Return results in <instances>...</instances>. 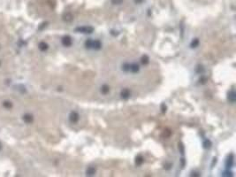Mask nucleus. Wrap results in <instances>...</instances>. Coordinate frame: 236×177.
Segmentation results:
<instances>
[{
	"label": "nucleus",
	"mask_w": 236,
	"mask_h": 177,
	"mask_svg": "<svg viewBox=\"0 0 236 177\" xmlns=\"http://www.w3.org/2000/svg\"><path fill=\"white\" fill-rule=\"evenodd\" d=\"M95 168L94 167H89L87 169V171H86V174L88 175H93V174H95Z\"/></svg>",
	"instance_id": "nucleus-13"
},
{
	"label": "nucleus",
	"mask_w": 236,
	"mask_h": 177,
	"mask_svg": "<svg viewBox=\"0 0 236 177\" xmlns=\"http://www.w3.org/2000/svg\"><path fill=\"white\" fill-rule=\"evenodd\" d=\"M39 49H40V51H42V52H45V51L48 50L49 46L48 44L46 43H44V42H41L40 43H39Z\"/></svg>",
	"instance_id": "nucleus-11"
},
{
	"label": "nucleus",
	"mask_w": 236,
	"mask_h": 177,
	"mask_svg": "<svg viewBox=\"0 0 236 177\" xmlns=\"http://www.w3.org/2000/svg\"><path fill=\"white\" fill-rule=\"evenodd\" d=\"M149 59L148 56H146V55L142 56V64H143V65H147L149 63Z\"/></svg>",
	"instance_id": "nucleus-15"
},
{
	"label": "nucleus",
	"mask_w": 236,
	"mask_h": 177,
	"mask_svg": "<svg viewBox=\"0 0 236 177\" xmlns=\"http://www.w3.org/2000/svg\"><path fill=\"white\" fill-rule=\"evenodd\" d=\"M162 111H163V113H165V111H166V106H165V104H162Z\"/></svg>",
	"instance_id": "nucleus-23"
},
{
	"label": "nucleus",
	"mask_w": 236,
	"mask_h": 177,
	"mask_svg": "<svg viewBox=\"0 0 236 177\" xmlns=\"http://www.w3.org/2000/svg\"><path fill=\"white\" fill-rule=\"evenodd\" d=\"M23 120H24V121L26 123H31L33 122V120H34V118H33L32 115L30 114H25L24 116H23Z\"/></svg>",
	"instance_id": "nucleus-10"
},
{
	"label": "nucleus",
	"mask_w": 236,
	"mask_h": 177,
	"mask_svg": "<svg viewBox=\"0 0 236 177\" xmlns=\"http://www.w3.org/2000/svg\"><path fill=\"white\" fill-rule=\"evenodd\" d=\"M91 46H92V40L91 39H88L85 42V47L87 49H91Z\"/></svg>",
	"instance_id": "nucleus-16"
},
{
	"label": "nucleus",
	"mask_w": 236,
	"mask_h": 177,
	"mask_svg": "<svg viewBox=\"0 0 236 177\" xmlns=\"http://www.w3.org/2000/svg\"><path fill=\"white\" fill-rule=\"evenodd\" d=\"M143 161H144V159L141 155L137 156L136 159H135V164H136V166H141L142 163H143Z\"/></svg>",
	"instance_id": "nucleus-12"
},
{
	"label": "nucleus",
	"mask_w": 236,
	"mask_h": 177,
	"mask_svg": "<svg viewBox=\"0 0 236 177\" xmlns=\"http://www.w3.org/2000/svg\"><path fill=\"white\" fill-rule=\"evenodd\" d=\"M179 151H181V152L182 153V154H184V146L181 143H179Z\"/></svg>",
	"instance_id": "nucleus-20"
},
{
	"label": "nucleus",
	"mask_w": 236,
	"mask_h": 177,
	"mask_svg": "<svg viewBox=\"0 0 236 177\" xmlns=\"http://www.w3.org/2000/svg\"><path fill=\"white\" fill-rule=\"evenodd\" d=\"M79 119H80V116H79V114L76 113V112H72V113H70L69 120L72 123H76L79 120Z\"/></svg>",
	"instance_id": "nucleus-3"
},
{
	"label": "nucleus",
	"mask_w": 236,
	"mask_h": 177,
	"mask_svg": "<svg viewBox=\"0 0 236 177\" xmlns=\"http://www.w3.org/2000/svg\"><path fill=\"white\" fill-rule=\"evenodd\" d=\"M120 96H121V98L122 99L127 100V99L129 98L130 96H131V91L128 90V88H124V90H121Z\"/></svg>",
	"instance_id": "nucleus-4"
},
{
	"label": "nucleus",
	"mask_w": 236,
	"mask_h": 177,
	"mask_svg": "<svg viewBox=\"0 0 236 177\" xmlns=\"http://www.w3.org/2000/svg\"><path fill=\"white\" fill-rule=\"evenodd\" d=\"M4 107H6V108H11V107H12V104L10 103V102L5 101L4 103Z\"/></svg>",
	"instance_id": "nucleus-21"
},
{
	"label": "nucleus",
	"mask_w": 236,
	"mask_h": 177,
	"mask_svg": "<svg viewBox=\"0 0 236 177\" xmlns=\"http://www.w3.org/2000/svg\"><path fill=\"white\" fill-rule=\"evenodd\" d=\"M235 99H236V94L234 90H231L228 93V100L231 103H234Z\"/></svg>",
	"instance_id": "nucleus-7"
},
{
	"label": "nucleus",
	"mask_w": 236,
	"mask_h": 177,
	"mask_svg": "<svg viewBox=\"0 0 236 177\" xmlns=\"http://www.w3.org/2000/svg\"><path fill=\"white\" fill-rule=\"evenodd\" d=\"M142 1H143V0H134V2L136 4H141Z\"/></svg>",
	"instance_id": "nucleus-24"
},
{
	"label": "nucleus",
	"mask_w": 236,
	"mask_h": 177,
	"mask_svg": "<svg viewBox=\"0 0 236 177\" xmlns=\"http://www.w3.org/2000/svg\"><path fill=\"white\" fill-rule=\"evenodd\" d=\"M72 43H73V41H72V38L69 36H65L62 38V44L65 47L71 46Z\"/></svg>",
	"instance_id": "nucleus-2"
},
{
	"label": "nucleus",
	"mask_w": 236,
	"mask_h": 177,
	"mask_svg": "<svg viewBox=\"0 0 236 177\" xmlns=\"http://www.w3.org/2000/svg\"><path fill=\"white\" fill-rule=\"evenodd\" d=\"M233 159H234V158H233V154H230L228 156L227 159H226V166L227 168H231V167H233V161H234Z\"/></svg>",
	"instance_id": "nucleus-5"
},
{
	"label": "nucleus",
	"mask_w": 236,
	"mask_h": 177,
	"mask_svg": "<svg viewBox=\"0 0 236 177\" xmlns=\"http://www.w3.org/2000/svg\"><path fill=\"white\" fill-rule=\"evenodd\" d=\"M111 2H113V4H120L123 2V0H111Z\"/></svg>",
	"instance_id": "nucleus-22"
},
{
	"label": "nucleus",
	"mask_w": 236,
	"mask_h": 177,
	"mask_svg": "<svg viewBox=\"0 0 236 177\" xmlns=\"http://www.w3.org/2000/svg\"><path fill=\"white\" fill-rule=\"evenodd\" d=\"M63 19H64L65 21H66V22H71L72 20H73L74 17H73V15H72L70 13H65V14L64 16H63Z\"/></svg>",
	"instance_id": "nucleus-9"
},
{
	"label": "nucleus",
	"mask_w": 236,
	"mask_h": 177,
	"mask_svg": "<svg viewBox=\"0 0 236 177\" xmlns=\"http://www.w3.org/2000/svg\"><path fill=\"white\" fill-rule=\"evenodd\" d=\"M139 69L140 67L137 64H135V63H134V64H130V72H132V73H138L139 72Z\"/></svg>",
	"instance_id": "nucleus-8"
},
{
	"label": "nucleus",
	"mask_w": 236,
	"mask_h": 177,
	"mask_svg": "<svg viewBox=\"0 0 236 177\" xmlns=\"http://www.w3.org/2000/svg\"><path fill=\"white\" fill-rule=\"evenodd\" d=\"M109 91H110V88H109V86H108V85L104 84V85H103V86H102V88H101V92L103 93V94H107V93H109Z\"/></svg>",
	"instance_id": "nucleus-14"
},
{
	"label": "nucleus",
	"mask_w": 236,
	"mask_h": 177,
	"mask_svg": "<svg viewBox=\"0 0 236 177\" xmlns=\"http://www.w3.org/2000/svg\"><path fill=\"white\" fill-rule=\"evenodd\" d=\"M75 31L78 33H83V34H91L94 31V29L89 26H84V27H78L75 29Z\"/></svg>",
	"instance_id": "nucleus-1"
},
{
	"label": "nucleus",
	"mask_w": 236,
	"mask_h": 177,
	"mask_svg": "<svg viewBox=\"0 0 236 177\" xmlns=\"http://www.w3.org/2000/svg\"><path fill=\"white\" fill-rule=\"evenodd\" d=\"M2 149V144H1V143H0V150H1Z\"/></svg>",
	"instance_id": "nucleus-25"
},
{
	"label": "nucleus",
	"mask_w": 236,
	"mask_h": 177,
	"mask_svg": "<svg viewBox=\"0 0 236 177\" xmlns=\"http://www.w3.org/2000/svg\"><path fill=\"white\" fill-rule=\"evenodd\" d=\"M122 69L126 72H130V64H128V63L124 64L123 67H122Z\"/></svg>",
	"instance_id": "nucleus-18"
},
{
	"label": "nucleus",
	"mask_w": 236,
	"mask_h": 177,
	"mask_svg": "<svg viewBox=\"0 0 236 177\" xmlns=\"http://www.w3.org/2000/svg\"><path fill=\"white\" fill-rule=\"evenodd\" d=\"M102 48V43L99 40H92V46L91 49L94 50H100Z\"/></svg>",
	"instance_id": "nucleus-6"
},
{
	"label": "nucleus",
	"mask_w": 236,
	"mask_h": 177,
	"mask_svg": "<svg viewBox=\"0 0 236 177\" xmlns=\"http://www.w3.org/2000/svg\"><path fill=\"white\" fill-rule=\"evenodd\" d=\"M211 146V141L210 140H205L204 142V147L205 149H209Z\"/></svg>",
	"instance_id": "nucleus-19"
},
{
	"label": "nucleus",
	"mask_w": 236,
	"mask_h": 177,
	"mask_svg": "<svg viewBox=\"0 0 236 177\" xmlns=\"http://www.w3.org/2000/svg\"><path fill=\"white\" fill-rule=\"evenodd\" d=\"M198 44H199V40H198L197 38H195V39H194V41L191 43V47L195 48V47H197L198 46Z\"/></svg>",
	"instance_id": "nucleus-17"
}]
</instances>
